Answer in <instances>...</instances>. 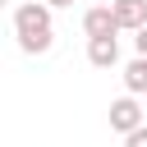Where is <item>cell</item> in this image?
<instances>
[{
  "mask_svg": "<svg viewBox=\"0 0 147 147\" xmlns=\"http://www.w3.org/2000/svg\"><path fill=\"white\" fill-rule=\"evenodd\" d=\"M87 60H92L96 69L119 64V41H115V37H87Z\"/></svg>",
  "mask_w": 147,
  "mask_h": 147,
  "instance_id": "5b68a950",
  "label": "cell"
},
{
  "mask_svg": "<svg viewBox=\"0 0 147 147\" xmlns=\"http://www.w3.org/2000/svg\"><path fill=\"white\" fill-rule=\"evenodd\" d=\"M124 87L133 96H147V55H138V60L124 64Z\"/></svg>",
  "mask_w": 147,
  "mask_h": 147,
  "instance_id": "8992f818",
  "label": "cell"
},
{
  "mask_svg": "<svg viewBox=\"0 0 147 147\" xmlns=\"http://www.w3.org/2000/svg\"><path fill=\"white\" fill-rule=\"evenodd\" d=\"M110 9L119 18V28H129V32L147 28V0H110Z\"/></svg>",
  "mask_w": 147,
  "mask_h": 147,
  "instance_id": "277c9868",
  "label": "cell"
},
{
  "mask_svg": "<svg viewBox=\"0 0 147 147\" xmlns=\"http://www.w3.org/2000/svg\"><path fill=\"white\" fill-rule=\"evenodd\" d=\"M124 147H147V124L133 129V133H124Z\"/></svg>",
  "mask_w": 147,
  "mask_h": 147,
  "instance_id": "52a82bcc",
  "label": "cell"
},
{
  "mask_svg": "<svg viewBox=\"0 0 147 147\" xmlns=\"http://www.w3.org/2000/svg\"><path fill=\"white\" fill-rule=\"evenodd\" d=\"M46 5H51V9H64V5H74V0H46Z\"/></svg>",
  "mask_w": 147,
  "mask_h": 147,
  "instance_id": "9c48e42d",
  "label": "cell"
},
{
  "mask_svg": "<svg viewBox=\"0 0 147 147\" xmlns=\"http://www.w3.org/2000/svg\"><path fill=\"white\" fill-rule=\"evenodd\" d=\"M133 51H138V55H147V28H138V32H133Z\"/></svg>",
  "mask_w": 147,
  "mask_h": 147,
  "instance_id": "ba28073f",
  "label": "cell"
},
{
  "mask_svg": "<svg viewBox=\"0 0 147 147\" xmlns=\"http://www.w3.org/2000/svg\"><path fill=\"white\" fill-rule=\"evenodd\" d=\"M83 32H87V37H115V32H119V18H115V9H110V5H96V9H87V14H83Z\"/></svg>",
  "mask_w": 147,
  "mask_h": 147,
  "instance_id": "3957f363",
  "label": "cell"
},
{
  "mask_svg": "<svg viewBox=\"0 0 147 147\" xmlns=\"http://www.w3.org/2000/svg\"><path fill=\"white\" fill-rule=\"evenodd\" d=\"M14 37H18L23 55H46V51H51V41H55V28H51V5H46V0L18 5V9H14Z\"/></svg>",
  "mask_w": 147,
  "mask_h": 147,
  "instance_id": "6da1fadb",
  "label": "cell"
},
{
  "mask_svg": "<svg viewBox=\"0 0 147 147\" xmlns=\"http://www.w3.org/2000/svg\"><path fill=\"white\" fill-rule=\"evenodd\" d=\"M110 129H115V133H133V129H142V106H138L133 92L119 96V101H110Z\"/></svg>",
  "mask_w": 147,
  "mask_h": 147,
  "instance_id": "7a4b0ae2",
  "label": "cell"
}]
</instances>
